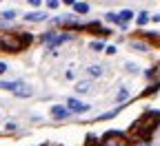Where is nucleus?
Returning <instances> with one entry per match:
<instances>
[{
	"label": "nucleus",
	"instance_id": "obj_1",
	"mask_svg": "<svg viewBox=\"0 0 160 146\" xmlns=\"http://www.w3.org/2000/svg\"><path fill=\"white\" fill-rule=\"evenodd\" d=\"M160 122V113L158 111H149L140 117L136 124H133V135H149Z\"/></svg>",
	"mask_w": 160,
	"mask_h": 146
},
{
	"label": "nucleus",
	"instance_id": "obj_2",
	"mask_svg": "<svg viewBox=\"0 0 160 146\" xmlns=\"http://www.w3.org/2000/svg\"><path fill=\"white\" fill-rule=\"evenodd\" d=\"M29 35H22V40L20 38H13V35H0V47L7 49V51H20L27 42H29Z\"/></svg>",
	"mask_w": 160,
	"mask_h": 146
},
{
	"label": "nucleus",
	"instance_id": "obj_3",
	"mask_svg": "<svg viewBox=\"0 0 160 146\" xmlns=\"http://www.w3.org/2000/svg\"><path fill=\"white\" fill-rule=\"evenodd\" d=\"M0 89H5V91H11L13 95L18 97H29L33 91L29 84H25V82H0Z\"/></svg>",
	"mask_w": 160,
	"mask_h": 146
},
{
	"label": "nucleus",
	"instance_id": "obj_4",
	"mask_svg": "<svg viewBox=\"0 0 160 146\" xmlns=\"http://www.w3.org/2000/svg\"><path fill=\"white\" fill-rule=\"evenodd\" d=\"M42 40H45L47 45H51V47H58V45L67 42V40H71V35L69 33H47Z\"/></svg>",
	"mask_w": 160,
	"mask_h": 146
},
{
	"label": "nucleus",
	"instance_id": "obj_5",
	"mask_svg": "<svg viewBox=\"0 0 160 146\" xmlns=\"http://www.w3.org/2000/svg\"><path fill=\"white\" fill-rule=\"evenodd\" d=\"M102 146H125V139L120 133H109V135H105Z\"/></svg>",
	"mask_w": 160,
	"mask_h": 146
},
{
	"label": "nucleus",
	"instance_id": "obj_6",
	"mask_svg": "<svg viewBox=\"0 0 160 146\" xmlns=\"http://www.w3.org/2000/svg\"><path fill=\"white\" fill-rule=\"evenodd\" d=\"M67 109H69L71 113H85V111L89 109V104H82V102H78V100L69 97V100H67Z\"/></svg>",
	"mask_w": 160,
	"mask_h": 146
},
{
	"label": "nucleus",
	"instance_id": "obj_7",
	"mask_svg": "<svg viewBox=\"0 0 160 146\" xmlns=\"http://www.w3.org/2000/svg\"><path fill=\"white\" fill-rule=\"evenodd\" d=\"M69 113H71V111H69L67 106H58V104H56V106L51 109V115H53L56 120H65V117H67Z\"/></svg>",
	"mask_w": 160,
	"mask_h": 146
},
{
	"label": "nucleus",
	"instance_id": "obj_8",
	"mask_svg": "<svg viewBox=\"0 0 160 146\" xmlns=\"http://www.w3.org/2000/svg\"><path fill=\"white\" fill-rule=\"evenodd\" d=\"M25 20H29V22H42V20H47V16L42 11H33V13H27Z\"/></svg>",
	"mask_w": 160,
	"mask_h": 146
},
{
	"label": "nucleus",
	"instance_id": "obj_9",
	"mask_svg": "<svg viewBox=\"0 0 160 146\" xmlns=\"http://www.w3.org/2000/svg\"><path fill=\"white\" fill-rule=\"evenodd\" d=\"M118 18H120V27H127V22L133 18V13H131L129 9H125V11H120V13H118Z\"/></svg>",
	"mask_w": 160,
	"mask_h": 146
},
{
	"label": "nucleus",
	"instance_id": "obj_10",
	"mask_svg": "<svg viewBox=\"0 0 160 146\" xmlns=\"http://www.w3.org/2000/svg\"><path fill=\"white\" fill-rule=\"evenodd\" d=\"M89 89H91V82H78V84H76V91L78 93H89Z\"/></svg>",
	"mask_w": 160,
	"mask_h": 146
},
{
	"label": "nucleus",
	"instance_id": "obj_11",
	"mask_svg": "<svg viewBox=\"0 0 160 146\" xmlns=\"http://www.w3.org/2000/svg\"><path fill=\"white\" fill-rule=\"evenodd\" d=\"M87 73H89V78H100V75H102V67L93 64V67H89V69H87Z\"/></svg>",
	"mask_w": 160,
	"mask_h": 146
},
{
	"label": "nucleus",
	"instance_id": "obj_12",
	"mask_svg": "<svg viewBox=\"0 0 160 146\" xmlns=\"http://www.w3.org/2000/svg\"><path fill=\"white\" fill-rule=\"evenodd\" d=\"M73 9H76L78 13H87V11H89V5H87V2H73Z\"/></svg>",
	"mask_w": 160,
	"mask_h": 146
},
{
	"label": "nucleus",
	"instance_id": "obj_13",
	"mask_svg": "<svg viewBox=\"0 0 160 146\" xmlns=\"http://www.w3.org/2000/svg\"><path fill=\"white\" fill-rule=\"evenodd\" d=\"M127 97H129V91H127V89H120V93L116 95V100H118V102H125Z\"/></svg>",
	"mask_w": 160,
	"mask_h": 146
},
{
	"label": "nucleus",
	"instance_id": "obj_14",
	"mask_svg": "<svg viewBox=\"0 0 160 146\" xmlns=\"http://www.w3.org/2000/svg\"><path fill=\"white\" fill-rule=\"evenodd\" d=\"M145 22H149V13H145V11H142V13L138 16V25H145Z\"/></svg>",
	"mask_w": 160,
	"mask_h": 146
},
{
	"label": "nucleus",
	"instance_id": "obj_15",
	"mask_svg": "<svg viewBox=\"0 0 160 146\" xmlns=\"http://www.w3.org/2000/svg\"><path fill=\"white\" fill-rule=\"evenodd\" d=\"M107 20H109V22H113V25H120V18H118L116 13H107Z\"/></svg>",
	"mask_w": 160,
	"mask_h": 146
},
{
	"label": "nucleus",
	"instance_id": "obj_16",
	"mask_svg": "<svg viewBox=\"0 0 160 146\" xmlns=\"http://www.w3.org/2000/svg\"><path fill=\"white\" fill-rule=\"evenodd\" d=\"M118 111H120V109H113V111H109V113H105V115H100V120H109V117L118 115Z\"/></svg>",
	"mask_w": 160,
	"mask_h": 146
},
{
	"label": "nucleus",
	"instance_id": "obj_17",
	"mask_svg": "<svg viewBox=\"0 0 160 146\" xmlns=\"http://www.w3.org/2000/svg\"><path fill=\"white\" fill-rule=\"evenodd\" d=\"M58 5H60V0H47V7L49 9H56Z\"/></svg>",
	"mask_w": 160,
	"mask_h": 146
},
{
	"label": "nucleus",
	"instance_id": "obj_18",
	"mask_svg": "<svg viewBox=\"0 0 160 146\" xmlns=\"http://www.w3.org/2000/svg\"><path fill=\"white\" fill-rule=\"evenodd\" d=\"M2 18H7V20H11V18H16V11H5V13H2Z\"/></svg>",
	"mask_w": 160,
	"mask_h": 146
},
{
	"label": "nucleus",
	"instance_id": "obj_19",
	"mask_svg": "<svg viewBox=\"0 0 160 146\" xmlns=\"http://www.w3.org/2000/svg\"><path fill=\"white\" fill-rule=\"evenodd\" d=\"M91 49H93V51H100V49H102V42H93Z\"/></svg>",
	"mask_w": 160,
	"mask_h": 146
},
{
	"label": "nucleus",
	"instance_id": "obj_20",
	"mask_svg": "<svg viewBox=\"0 0 160 146\" xmlns=\"http://www.w3.org/2000/svg\"><path fill=\"white\" fill-rule=\"evenodd\" d=\"M7 71V64H5V62H0V73H5Z\"/></svg>",
	"mask_w": 160,
	"mask_h": 146
},
{
	"label": "nucleus",
	"instance_id": "obj_21",
	"mask_svg": "<svg viewBox=\"0 0 160 146\" xmlns=\"http://www.w3.org/2000/svg\"><path fill=\"white\" fill-rule=\"evenodd\" d=\"M27 2H29V5H33V7H36V5H40V0H27Z\"/></svg>",
	"mask_w": 160,
	"mask_h": 146
},
{
	"label": "nucleus",
	"instance_id": "obj_22",
	"mask_svg": "<svg viewBox=\"0 0 160 146\" xmlns=\"http://www.w3.org/2000/svg\"><path fill=\"white\" fill-rule=\"evenodd\" d=\"M62 2H67V5H73V2H76V0H62Z\"/></svg>",
	"mask_w": 160,
	"mask_h": 146
},
{
	"label": "nucleus",
	"instance_id": "obj_23",
	"mask_svg": "<svg viewBox=\"0 0 160 146\" xmlns=\"http://www.w3.org/2000/svg\"><path fill=\"white\" fill-rule=\"evenodd\" d=\"M138 146H149V144H147V142H140V144H138Z\"/></svg>",
	"mask_w": 160,
	"mask_h": 146
}]
</instances>
